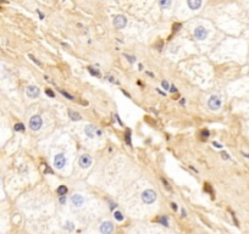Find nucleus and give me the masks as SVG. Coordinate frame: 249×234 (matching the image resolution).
Listing matches in <instances>:
<instances>
[{"label": "nucleus", "mask_w": 249, "mask_h": 234, "mask_svg": "<svg viewBox=\"0 0 249 234\" xmlns=\"http://www.w3.org/2000/svg\"><path fill=\"white\" fill-rule=\"evenodd\" d=\"M60 93H61V94H62V95H64L65 98H67L69 100H73V97H72V95H70L69 93H66L65 90H60Z\"/></svg>", "instance_id": "412c9836"}, {"label": "nucleus", "mask_w": 249, "mask_h": 234, "mask_svg": "<svg viewBox=\"0 0 249 234\" xmlns=\"http://www.w3.org/2000/svg\"><path fill=\"white\" fill-rule=\"evenodd\" d=\"M92 165V159L89 155H82L79 157V166L82 168H87Z\"/></svg>", "instance_id": "0eeeda50"}, {"label": "nucleus", "mask_w": 249, "mask_h": 234, "mask_svg": "<svg viewBox=\"0 0 249 234\" xmlns=\"http://www.w3.org/2000/svg\"><path fill=\"white\" fill-rule=\"evenodd\" d=\"M159 2H160V6L164 9H167L171 5V0H159Z\"/></svg>", "instance_id": "2eb2a0df"}, {"label": "nucleus", "mask_w": 249, "mask_h": 234, "mask_svg": "<svg viewBox=\"0 0 249 234\" xmlns=\"http://www.w3.org/2000/svg\"><path fill=\"white\" fill-rule=\"evenodd\" d=\"M142 200L145 202V204H151L154 201L156 200V193L151 189H148L145 192H143L142 194Z\"/></svg>", "instance_id": "f257e3e1"}, {"label": "nucleus", "mask_w": 249, "mask_h": 234, "mask_svg": "<svg viewBox=\"0 0 249 234\" xmlns=\"http://www.w3.org/2000/svg\"><path fill=\"white\" fill-rule=\"evenodd\" d=\"M67 192H69V189H67V187H66V185H59V187H58V189H56V193H58V195H60V196L66 195V194H67Z\"/></svg>", "instance_id": "ddd939ff"}, {"label": "nucleus", "mask_w": 249, "mask_h": 234, "mask_svg": "<svg viewBox=\"0 0 249 234\" xmlns=\"http://www.w3.org/2000/svg\"><path fill=\"white\" fill-rule=\"evenodd\" d=\"M71 201L74 206L79 207V206L83 205V202H84V198H83L82 195H79V194H74V195L71 198Z\"/></svg>", "instance_id": "9d476101"}, {"label": "nucleus", "mask_w": 249, "mask_h": 234, "mask_svg": "<svg viewBox=\"0 0 249 234\" xmlns=\"http://www.w3.org/2000/svg\"><path fill=\"white\" fill-rule=\"evenodd\" d=\"M182 216H187V215H186V210H184V208H182Z\"/></svg>", "instance_id": "4c0bfd02"}, {"label": "nucleus", "mask_w": 249, "mask_h": 234, "mask_svg": "<svg viewBox=\"0 0 249 234\" xmlns=\"http://www.w3.org/2000/svg\"><path fill=\"white\" fill-rule=\"evenodd\" d=\"M125 138H126V143L131 146V135H130V131H127V133H126V137H125Z\"/></svg>", "instance_id": "5701e85b"}, {"label": "nucleus", "mask_w": 249, "mask_h": 234, "mask_svg": "<svg viewBox=\"0 0 249 234\" xmlns=\"http://www.w3.org/2000/svg\"><path fill=\"white\" fill-rule=\"evenodd\" d=\"M74 228V224L72 222H66L65 223V229H69V231H72Z\"/></svg>", "instance_id": "6ab92c4d"}, {"label": "nucleus", "mask_w": 249, "mask_h": 234, "mask_svg": "<svg viewBox=\"0 0 249 234\" xmlns=\"http://www.w3.org/2000/svg\"><path fill=\"white\" fill-rule=\"evenodd\" d=\"M208 106L211 110H219L220 106H221V100L216 95H213V97H210V99L208 101Z\"/></svg>", "instance_id": "423d86ee"}, {"label": "nucleus", "mask_w": 249, "mask_h": 234, "mask_svg": "<svg viewBox=\"0 0 249 234\" xmlns=\"http://www.w3.org/2000/svg\"><path fill=\"white\" fill-rule=\"evenodd\" d=\"M187 4L189 9L192 10H198L202 6V0H187Z\"/></svg>", "instance_id": "9b49d317"}, {"label": "nucleus", "mask_w": 249, "mask_h": 234, "mask_svg": "<svg viewBox=\"0 0 249 234\" xmlns=\"http://www.w3.org/2000/svg\"><path fill=\"white\" fill-rule=\"evenodd\" d=\"M88 71H89V72H90V73H92V74H93V76H97V77H100V73H99V72H98V71H94V69H93V68H92V67H88Z\"/></svg>", "instance_id": "4be33fe9"}, {"label": "nucleus", "mask_w": 249, "mask_h": 234, "mask_svg": "<svg viewBox=\"0 0 249 234\" xmlns=\"http://www.w3.org/2000/svg\"><path fill=\"white\" fill-rule=\"evenodd\" d=\"M159 222L163 224V226H169V221H167V217L166 216H161V217H159Z\"/></svg>", "instance_id": "dca6fc26"}, {"label": "nucleus", "mask_w": 249, "mask_h": 234, "mask_svg": "<svg viewBox=\"0 0 249 234\" xmlns=\"http://www.w3.org/2000/svg\"><path fill=\"white\" fill-rule=\"evenodd\" d=\"M46 172H48V173H53V171L48 167V165H46V167H45V173H46Z\"/></svg>", "instance_id": "e433bc0d"}, {"label": "nucleus", "mask_w": 249, "mask_h": 234, "mask_svg": "<svg viewBox=\"0 0 249 234\" xmlns=\"http://www.w3.org/2000/svg\"><path fill=\"white\" fill-rule=\"evenodd\" d=\"M42 123H43V121H42V118H40L38 115L31 117V120H30V127H31V129H33V131H38V129L42 127Z\"/></svg>", "instance_id": "7ed1b4c3"}, {"label": "nucleus", "mask_w": 249, "mask_h": 234, "mask_svg": "<svg viewBox=\"0 0 249 234\" xmlns=\"http://www.w3.org/2000/svg\"><path fill=\"white\" fill-rule=\"evenodd\" d=\"M114 216H115V218H116L117 221H123V216H122V213H121L120 211H115V212H114Z\"/></svg>", "instance_id": "a211bd4d"}, {"label": "nucleus", "mask_w": 249, "mask_h": 234, "mask_svg": "<svg viewBox=\"0 0 249 234\" xmlns=\"http://www.w3.org/2000/svg\"><path fill=\"white\" fill-rule=\"evenodd\" d=\"M45 94H46V95H49L50 98H54V97H55V94H54V93H53L50 89H45Z\"/></svg>", "instance_id": "a878e982"}, {"label": "nucleus", "mask_w": 249, "mask_h": 234, "mask_svg": "<svg viewBox=\"0 0 249 234\" xmlns=\"http://www.w3.org/2000/svg\"><path fill=\"white\" fill-rule=\"evenodd\" d=\"M161 182L164 183V185H165V188L167 189V190H170L171 192V187H170V184H169V182L165 179V178H161Z\"/></svg>", "instance_id": "aec40b11"}, {"label": "nucleus", "mask_w": 249, "mask_h": 234, "mask_svg": "<svg viewBox=\"0 0 249 234\" xmlns=\"http://www.w3.org/2000/svg\"><path fill=\"white\" fill-rule=\"evenodd\" d=\"M205 190H207V192H209L210 194H213V190H211V188H210V185H209L208 183L205 184Z\"/></svg>", "instance_id": "cd10ccee"}, {"label": "nucleus", "mask_w": 249, "mask_h": 234, "mask_svg": "<svg viewBox=\"0 0 249 234\" xmlns=\"http://www.w3.org/2000/svg\"><path fill=\"white\" fill-rule=\"evenodd\" d=\"M15 131H17V132H23V131H25V126H23L22 123H16V125H15Z\"/></svg>", "instance_id": "f3484780"}, {"label": "nucleus", "mask_w": 249, "mask_h": 234, "mask_svg": "<svg viewBox=\"0 0 249 234\" xmlns=\"http://www.w3.org/2000/svg\"><path fill=\"white\" fill-rule=\"evenodd\" d=\"M26 93H27V95L30 97V98H37L38 95H39V88H37L34 85H31V87H27V89H26Z\"/></svg>", "instance_id": "1a4fd4ad"}, {"label": "nucleus", "mask_w": 249, "mask_h": 234, "mask_svg": "<svg viewBox=\"0 0 249 234\" xmlns=\"http://www.w3.org/2000/svg\"><path fill=\"white\" fill-rule=\"evenodd\" d=\"M209 131H207V129H204V131H203V132H202V135H204V138H208V137H209Z\"/></svg>", "instance_id": "c85d7f7f"}, {"label": "nucleus", "mask_w": 249, "mask_h": 234, "mask_svg": "<svg viewBox=\"0 0 249 234\" xmlns=\"http://www.w3.org/2000/svg\"><path fill=\"white\" fill-rule=\"evenodd\" d=\"M60 202H61V204H65V202H66V198H65V195L60 196Z\"/></svg>", "instance_id": "72a5a7b5"}, {"label": "nucleus", "mask_w": 249, "mask_h": 234, "mask_svg": "<svg viewBox=\"0 0 249 234\" xmlns=\"http://www.w3.org/2000/svg\"><path fill=\"white\" fill-rule=\"evenodd\" d=\"M114 229V224L111 222H103L100 226V232L103 234H109L112 232Z\"/></svg>", "instance_id": "6e6552de"}, {"label": "nucleus", "mask_w": 249, "mask_h": 234, "mask_svg": "<svg viewBox=\"0 0 249 234\" xmlns=\"http://www.w3.org/2000/svg\"><path fill=\"white\" fill-rule=\"evenodd\" d=\"M0 2H6V0H0Z\"/></svg>", "instance_id": "58836bf2"}, {"label": "nucleus", "mask_w": 249, "mask_h": 234, "mask_svg": "<svg viewBox=\"0 0 249 234\" xmlns=\"http://www.w3.org/2000/svg\"><path fill=\"white\" fill-rule=\"evenodd\" d=\"M125 58H127V60H128L130 62H135V61H136V58L130 56V55H127V54H125Z\"/></svg>", "instance_id": "393cba45"}, {"label": "nucleus", "mask_w": 249, "mask_h": 234, "mask_svg": "<svg viewBox=\"0 0 249 234\" xmlns=\"http://www.w3.org/2000/svg\"><path fill=\"white\" fill-rule=\"evenodd\" d=\"M170 92H171V93H177L176 87H175V85H171V87H170Z\"/></svg>", "instance_id": "7c9ffc66"}, {"label": "nucleus", "mask_w": 249, "mask_h": 234, "mask_svg": "<svg viewBox=\"0 0 249 234\" xmlns=\"http://www.w3.org/2000/svg\"><path fill=\"white\" fill-rule=\"evenodd\" d=\"M178 28H181V25H179V23H175V25L172 26V31H174V32H177Z\"/></svg>", "instance_id": "bb28decb"}, {"label": "nucleus", "mask_w": 249, "mask_h": 234, "mask_svg": "<svg viewBox=\"0 0 249 234\" xmlns=\"http://www.w3.org/2000/svg\"><path fill=\"white\" fill-rule=\"evenodd\" d=\"M30 59H32V60H33V62H36L37 65H39V66H42V64H40V62H39V61H38V60H37V59H34V58H33V56H32V55H30Z\"/></svg>", "instance_id": "c756f323"}, {"label": "nucleus", "mask_w": 249, "mask_h": 234, "mask_svg": "<svg viewBox=\"0 0 249 234\" xmlns=\"http://www.w3.org/2000/svg\"><path fill=\"white\" fill-rule=\"evenodd\" d=\"M171 208H172L174 211H176V210H177V205H176L175 202H172V204H171Z\"/></svg>", "instance_id": "f704fd0d"}, {"label": "nucleus", "mask_w": 249, "mask_h": 234, "mask_svg": "<svg viewBox=\"0 0 249 234\" xmlns=\"http://www.w3.org/2000/svg\"><path fill=\"white\" fill-rule=\"evenodd\" d=\"M213 144H214V146H215V148H217V149H221V148H222V145H220V144H219V143H216V141H214Z\"/></svg>", "instance_id": "473e14b6"}, {"label": "nucleus", "mask_w": 249, "mask_h": 234, "mask_svg": "<svg viewBox=\"0 0 249 234\" xmlns=\"http://www.w3.org/2000/svg\"><path fill=\"white\" fill-rule=\"evenodd\" d=\"M69 116H70V118H71L72 121H79V120L82 118L78 112H74V111H72V110H69Z\"/></svg>", "instance_id": "4468645a"}, {"label": "nucleus", "mask_w": 249, "mask_h": 234, "mask_svg": "<svg viewBox=\"0 0 249 234\" xmlns=\"http://www.w3.org/2000/svg\"><path fill=\"white\" fill-rule=\"evenodd\" d=\"M84 132H86V135H87V137H89V138H94V137H95V133H97V128H95L94 126L89 125V126L86 127Z\"/></svg>", "instance_id": "f8f14e48"}, {"label": "nucleus", "mask_w": 249, "mask_h": 234, "mask_svg": "<svg viewBox=\"0 0 249 234\" xmlns=\"http://www.w3.org/2000/svg\"><path fill=\"white\" fill-rule=\"evenodd\" d=\"M65 165H66V159H65V156H64L62 154H58V155L55 156V159H54V166L56 168H59V169H61Z\"/></svg>", "instance_id": "39448f33"}, {"label": "nucleus", "mask_w": 249, "mask_h": 234, "mask_svg": "<svg viewBox=\"0 0 249 234\" xmlns=\"http://www.w3.org/2000/svg\"><path fill=\"white\" fill-rule=\"evenodd\" d=\"M126 25H127V18H126L125 16H122V15L115 16V18H114V26H115L116 28L121 30V28H123Z\"/></svg>", "instance_id": "f03ea898"}, {"label": "nucleus", "mask_w": 249, "mask_h": 234, "mask_svg": "<svg viewBox=\"0 0 249 234\" xmlns=\"http://www.w3.org/2000/svg\"><path fill=\"white\" fill-rule=\"evenodd\" d=\"M231 215H232V218H233V221H235V223H236V226H238V221H237V220H236V217H235V213H233V212H232V213H231Z\"/></svg>", "instance_id": "c9c22d12"}, {"label": "nucleus", "mask_w": 249, "mask_h": 234, "mask_svg": "<svg viewBox=\"0 0 249 234\" xmlns=\"http://www.w3.org/2000/svg\"><path fill=\"white\" fill-rule=\"evenodd\" d=\"M161 85H163L164 89H170V85H169L167 81H163V82H161Z\"/></svg>", "instance_id": "b1692460"}, {"label": "nucleus", "mask_w": 249, "mask_h": 234, "mask_svg": "<svg viewBox=\"0 0 249 234\" xmlns=\"http://www.w3.org/2000/svg\"><path fill=\"white\" fill-rule=\"evenodd\" d=\"M221 156H222L225 160H228V159H230V156H228V154H227V153H222V154H221Z\"/></svg>", "instance_id": "2f4dec72"}, {"label": "nucleus", "mask_w": 249, "mask_h": 234, "mask_svg": "<svg viewBox=\"0 0 249 234\" xmlns=\"http://www.w3.org/2000/svg\"><path fill=\"white\" fill-rule=\"evenodd\" d=\"M194 37L198 39V40H203L208 37V31L203 27V26H199L194 30Z\"/></svg>", "instance_id": "20e7f679"}]
</instances>
